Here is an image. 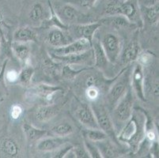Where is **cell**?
I'll return each mask as SVG.
<instances>
[{
	"label": "cell",
	"instance_id": "obj_1",
	"mask_svg": "<svg viewBox=\"0 0 159 158\" xmlns=\"http://www.w3.org/2000/svg\"><path fill=\"white\" fill-rule=\"evenodd\" d=\"M147 127L145 113L139 110H133L131 118L116 134L117 140L126 144L133 153H136L145 139Z\"/></svg>",
	"mask_w": 159,
	"mask_h": 158
},
{
	"label": "cell",
	"instance_id": "obj_2",
	"mask_svg": "<svg viewBox=\"0 0 159 158\" xmlns=\"http://www.w3.org/2000/svg\"><path fill=\"white\" fill-rule=\"evenodd\" d=\"M105 16L123 15L134 25H142L139 5L135 0H109L104 7Z\"/></svg>",
	"mask_w": 159,
	"mask_h": 158
},
{
	"label": "cell",
	"instance_id": "obj_3",
	"mask_svg": "<svg viewBox=\"0 0 159 158\" xmlns=\"http://www.w3.org/2000/svg\"><path fill=\"white\" fill-rule=\"evenodd\" d=\"M131 66H125L113 80L106 96L107 108L112 110L131 87Z\"/></svg>",
	"mask_w": 159,
	"mask_h": 158
},
{
	"label": "cell",
	"instance_id": "obj_4",
	"mask_svg": "<svg viewBox=\"0 0 159 158\" xmlns=\"http://www.w3.org/2000/svg\"><path fill=\"white\" fill-rule=\"evenodd\" d=\"M54 11L60 20L66 25L93 22V19L70 3H63L54 7Z\"/></svg>",
	"mask_w": 159,
	"mask_h": 158
},
{
	"label": "cell",
	"instance_id": "obj_5",
	"mask_svg": "<svg viewBox=\"0 0 159 158\" xmlns=\"http://www.w3.org/2000/svg\"><path fill=\"white\" fill-rule=\"evenodd\" d=\"M92 103L93 104L91 105V108L94 113L99 129L107 134L108 138L119 145L120 142L116 138V130L114 127L112 117L109 115L107 107H105L103 104H100L98 101Z\"/></svg>",
	"mask_w": 159,
	"mask_h": 158
},
{
	"label": "cell",
	"instance_id": "obj_6",
	"mask_svg": "<svg viewBox=\"0 0 159 158\" xmlns=\"http://www.w3.org/2000/svg\"><path fill=\"white\" fill-rule=\"evenodd\" d=\"M133 104H134V96L132 89H128L125 95L118 101L116 106L112 108V122L114 127L119 125L124 126L126 122L131 118L133 112Z\"/></svg>",
	"mask_w": 159,
	"mask_h": 158
},
{
	"label": "cell",
	"instance_id": "obj_7",
	"mask_svg": "<svg viewBox=\"0 0 159 158\" xmlns=\"http://www.w3.org/2000/svg\"><path fill=\"white\" fill-rule=\"evenodd\" d=\"M102 47L109 63H116L119 60L123 48V41L118 34L112 32L107 33L101 40Z\"/></svg>",
	"mask_w": 159,
	"mask_h": 158
},
{
	"label": "cell",
	"instance_id": "obj_8",
	"mask_svg": "<svg viewBox=\"0 0 159 158\" xmlns=\"http://www.w3.org/2000/svg\"><path fill=\"white\" fill-rule=\"evenodd\" d=\"M62 88L48 84H38L34 85L27 91L26 97L30 101L40 100L45 104H52L55 97L61 93Z\"/></svg>",
	"mask_w": 159,
	"mask_h": 158
},
{
	"label": "cell",
	"instance_id": "obj_9",
	"mask_svg": "<svg viewBox=\"0 0 159 158\" xmlns=\"http://www.w3.org/2000/svg\"><path fill=\"white\" fill-rule=\"evenodd\" d=\"M102 25L99 21H93L90 23L68 25L67 31L73 40L86 39L92 43L95 33Z\"/></svg>",
	"mask_w": 159,
	"mask_h": 158
},
{
	"label": "cell",
	"instance_id": "obj_10",
	"mask_svg": "<svg viewBox=\"0 0 159 158\" xmlns=\"http://www.w3.org/2000/svg\"><path fill=\"white\" fill-rule=\"evenodd\" d=\"M92 47V43L86 39H77L70 43L60 47H53L50 51L51 56H64L69 55L78 54L89 50Z\"/></svg>",
	"mask_w": 159,
	"mask_h": 158
},
{
	"label": "cell",
	"instance_id": "obj_11",
	"mask_svg": "<svg viewBox=\"0 0 159 158\" xmlns=\"http://www.w3.org/2000/svg\"><path fill=\"white\" fill-rule=\"evenodd\" d=\"M145 74L143 66L137 63L133 66L131 72V89H133L137 97L143 101H146L145 94Z\"/></svg>",
	"mask_w": 159,
	"mask_h": 158
},
{
	"label": "cell",
	"instance_id": "obj_12",
	"mask_svg": "<svg viewBox=\"0 0 159 158\" xmlns=\"http://www.w3.org/2000/svg\"><path fill=\"white\" fill-rule=\"evenodd\" d=\"M54 60L63 63L64 64L69 65H89L92 66L94 64V59L92 48L86 52L78 53V54L69 55L64 56H52Z\"/></svg>",
	"mask_w": 159,
	"mask_h": 158
},
{
	"label": "cell",
	"instance_id": "obj_13",
	"mask_svg": "<svg viewBox=\"0 0 159 158\" xmlns=\"http://www.w3.org/2000/svg\"><path fill=\"white\" fill-rule=\"evenodd\" d=\"M62 105L44 104L39 105L33 111V119L38 123H46L58 115L61 111Z\"/></svg>",
	"mask_w": 159,
	"mask_h": 158
},
{
	"label": "cell",
	"instance_id": "obj_14",
	"mask_svg": "<svg viewBox=\"0 0 159 158\" xmlns=\"http://www.w3.org/2000/svg\"><path fill=\"white\" fill-rule=\"evenodd\" d=\"M75 117L86 128H99L93 109L88 104H79L75 110Z\"/></svg>",
	"mask_w": 159,
	"mask_h": 158
},
{
	"label": "cell",
	"instance_id": "obj_15",
	"mask_svg": "<svg viewBox=\"0 0 159 158\" xmlns=\"http://www.w3.org/2000/svg\"><path fill=\"white\" fill-rule=\"evenodd\" d=\"M37 142V150L38 151L43 153H53L62 146L69 142V140L66 137L54 135L43 138Z\"/></svg>",
	"mask_w": 159,
	"mask_h": 158
},
{
	"label": "cell",
	"instance_id": "obj_16",
	"mask_svg": "<svg viewBox=\"0 0 159 158\" xmlns=\"http://www.w3.org/2000/svg\"><path fill=\"white\" fill-rule=\"evenodd\" d=\"M66 31L54 28L48 32L46 36V42L52 47H60L73 41V38Z\"/></svg>",
	"mask_w": 159,
	"mask_h": 158
},
{
	"label": "cell",
	"instance_id": "obj_17",
	"mask_svg": "<svg viewBox=\"0 0 159 158\" xmlns=\"http://www.w3.org/2000/svg\"><path fill=\"white\" fill-rule=\"evenodd\" d=\"M141 52V47L137 40H132L128 43L126 47H123L119 60L125 65L133 63L137 60L139 53Z\"/></svg>",
	"mask_w": 159,
	"mask_h": 158
},
{
	"label": "cell",
	"instance_id": "obj_18",
	"mask_svg": "<svg viewBox=\"0 0 159 158\" xmlns=\"http://www.w3.org/2000/svg\"><path fill=\"white\" fill-rule=\"evenodd\" d=\"M92 51H93V59H94V66L98 69L103 70L106 68L108 64V60L107 58L106 54L104 51L103 47L99 40L93 37L92 40Z\"/></svg>",
	"mask_w": 159,
	"mask_h": 158
},
{
	"label": "cell",
	"instance_id": "obj_19",
	"mask_svg": "<svg viewBox=\"0 0 159 158\" xmlns=\"http://www.w3.org/2000/svg\"><path fill=\"white\" fill-rule=\"evenodd\" d=\"M98 146L101 155L102 157L105 158H115L120 156L119 148L117 146L118 144L112 141L110 138H106L102 141L94 142Z\"/></svg>",
	"mask_w": 159,
	"mask_h": 158
},
{
	"label": "cell",
	"instance_id": "obj_20",
	"mask_svg": "<svg viewBox=\"0 0 159 158\" xmlns=\"http://www.w3.org/2000/svg\"><path fill=\"white\" fill-rule=\"evenodd\" d=\"M19 146L13 138L5 137L0 140V153L4 156L17 157L19 155Z\"/></svg>",
	"mask_w": 159,
	"mask_h": 158
},
{
	"label": "cell",
	"instance_id": "obj_21",
	"mask_svg": "<svg viewBox=\"0 0 159 158\" xmlns=\"http://www.w3.org/2000/svg\"><path fill=\"white\" fill-rule=\"evenodd\" d=\"M141 17L143 16L146 21L150 25H157L158 23V2L150 6H139Z\"/></svg>",
	"mask_w": 159,
	"mask_h": 158
},
{
	"label": "cell",
	"instance_id": "obj_22",
	"mask_svg": "<svg viewBox=\"0 0 159 158\" xmlns=\"http://www.w3.org/2000/svg\"><path fill=\"white\" fill-rule=\"evenodd\" d=\"M98 21L102 25H106L111 26L114 29L127 28L131 25H134L130 22V21L127 17L123 15H120V14L105 16Z\"/></svg>",
	"mask_w": 159,
	"mask_h": 158
},
{
	"label": "cell",
	"instance_id": "obj_23",
	"mask_svg": "<svg viewBox=\"0 0 159 158\" xmlns=\"http://www.w3.org/2000/svg\"><path fill=\"white\" fill-rule=\"evenodd\" d=\"M22 130L25 136L29 142H37L39 140L45 137L48 134V130L34 127L32 124L25 123L22 126Z\"/></svg>",
	"mask_w": 159,
	"mask_h": 158
},
{
	"label": "cell",
	"instance_id": "obj_24",
	"mask_svg": "<svg viewBox=\"0 0 159 158\" xmlns=\"http://www.w3.org/2000/svg\"><path fill=\"white\" fill-rule=\"evenodd\" d=\"M12 51L16 58L25 66L30 65V49L26 43L14 41L12 43Z\"/></svg>",
	"mask_w": 159,
	"mask_h": 158
},
{
	"label": "cell",
	"instance_id": "obj_25",
	"mask_svg": "<svg viewBox=\"0 0 159 158\" xmlns=\"http://www.w3.org/2000/svg\"><path fill=\"white\" fill-rule=\"evenodd\" d=\"M14 41L20 43L34 42L37 40V33L30 27H21L16 29L13 36Z\"/></svg>",
	"mask_w": 159,
	"mask_h": 158
},
{
	"label": "cell",
	"instance_id": "obj_26",
	"mask_svg": "<svg viewBox=\"0 0 159 158\" xmlns=\"http://www.w3.org/2000/svg\"><path fill=\"white\" fill-rule=\"evenodd\" d=\"M50 130L53 135L67 137L75 132V127L68 122H61L53 126Z\"/></svg>",
	"mask_w": 159,
	"mask_h": 158
},
{
	"label": "cell",
	"instance_id": "obj_27",
	"mask_svg": "<svg viewBox=\"0 0 159 158\" xmlns=\"http://www.w3.org/2000/svg\"><path fill=\"white\" fill-rule=\"evenodd\" d=\"M29 17L33 22H41L46 18V12L44 7L40 2H35L31 7L29 13Z\"/></svg>",
	"mask_w": 159,
	"mask_h": 158
},
{
	"label": "cell",
	"instance_id": "obj_28",
	"mask_svg": "<svg viewBox=\"0 0 159 158\" xmlns=\"http://www.w3.org/2000/svg\"><path fill=\"white\" fill-rule=\"evenodd\" d=\"M82 134L85 138L93 142H97L108 138L107 134L99 128H86L82 131Z\"/></svg>",
	"mask_w": 159,
	"mask_h": 158
},
{
	"label": "cell",
	"instance_id": "obj_29",
	"mask_svg": "<svg viewBox=\"0 0 159 158\" xmlns=\"http://www.w3.org/2000/svg\"><path fill=\"white\" fill-rule=\"evenodd\" d=\"M34 75V69L30 65L25 66L24 68L18 73V82L23 85H29L31 83Z\"/></svg>",
	"mask_w": 159,
	"mask_h": 158
},
{
	"label": "cell",
	"instance_id": "obj_30",
	"mask_svg": "<svg viewBox=\"0 0 159 158\" xmlns=\"http://www.w3.org/2000/svg\"><path fill=\"white\" fill-rule=\"evenodd\" d=\"M86 69H82L79 70H75V69L70 66L69 64H65L62 68V76L66 79V80L72 81L77 78L78 75L80 74L81 73L84 71Z\"/></svg>",
	"mask_w": 159,
	"mask_h": 158
},
{
	"label": "cell",
	"instance_id": "obj_31",
	"mask_svg": "<svg viewBox=\"0 0 159 158\" xmlns=\"http://www.w3.org/2000/svg\"><path fill=\"white\" fill-rule=\"evenodd\" d=\"M85 96H86V99L90 102L98 101L101 97V91H100L99 87L96 86V85L86 87V90H85Z\"/></svg>",
	"mask_w": 159,
	"mask_h": 158
},
{
	"label": "cell",
	"instance_id": "obj_32",
	"mask_svg": "<svg viewBox=\"0 0 159 158\" xmlns=\"http://www.w3.org/2000/svg\"><path fill=\"white\" fill-rule=\"evenodd\" d=\"M83 84H84V86L89 87L92 86V85H96V86H98V84L101 82V78H100L99 75L97 73L92 74H86L83 77Z\"/></svg>",
	"mask_w": 159,
	"mask_h": 158
},
{
	"label": "cell",
	"instance_id": "obj_33",
	"mask_svg": "<svg viewBox=\"0 0 159 158\" xmlns=\"http://www.w3.org/2000/svg\"><path fill=\"white\" fill-rule=\"evenodd\" d=\"M84 146L86 149L87 150L88 153H89V156L92 158H102V155L100 153L99 150H98V146H96L94 142H90L87 139H86L84 142Z\"/></svg>",
	"mask_w": 159,
	"mask_h": 158
},
{
	"label": "cell",
	"instance_id": "obj_34",
	"mask_svg": "<svg viewBox=\"0 0 159 158\" xmlns=\"http://www.w3.org/2000/svg\"><path fill=\"white\" fill-rule=\"evenodd\" d=\"M74 148V146L70 143L67 142L62 146L61 147L59 148L58 150L53 152V157L55 158H64L66 157V155H68L71 152L72 149Z\"/></svg>",
	"mask_w": 159,
	"mask_h": 158
},
{
	"label": "cell",
	"instance_id": "obj_35",
	"mask_svg": "<svg viewBox=\"0 0 159 158\" xmlns=\"http://www.w3.org/2000/svg\"><path fill=\"white\" fill-rule=\"evenodd\" d=\"M153 57L154 56H153L152 53L148 52H142L141 51L136 61L137 63H140L143 66H147V65L151 63V61L153 60Z\"/></svg>",
	"mask_w": 159,
	"mask_h": 158
},
{
	"label": "cell",
	"instance_id": "obj_36",
	"mask_svg": "<svg viewBox=\"0 0 159 158\" xmlns=\"http://www.w3.org/2000/svg\"><path fill=\"white\" fill-rule=\"evenodd\" d=\"M71 152L73 153L74 156L77 158H89V153H88L87 150L86 149L85 146H74L72 149Z\"/></svg>",
	"mask_w": 159,
	"mask_h": 158
},
{
	"label": "cell",
	"instance_id": "obj_37",
	"mask_svg": "<svg viewBox=\"0 0 159 158\" xmlns=\"http://www.w3.org/2000/svg\"><path fill=\"white\" fill-rule=\"evenodd\" d=\"M23 114V108L20 104H13L10 110V115L12 120H18L21 118Z\"/></svg>",
	"mask_w": 159,
	"mask_h": 158
},
{
	"label": "cell",
	"instance_id": "obj_38",
	"mask_svg": "<svg viewBox=\"0 0 159 158\" xmlns=\"http://www.w3.org/2000/svg\"><path fill=\"white\" fill-rule=\"evenodd\" d=\"M4 78H5V81L10 82V83H14V82H18V72L14 70H11L5 71Z\"/></svg>",
	"mask_w": 159,
	"mask_h": 158
},
{
	"label": "cell",
	"instance_id": "obj_39",
	"mask_svg": "<svg viewBox=\"0 0 159 158\" xmlns=\"http://www.w3.org/2000/svg\"><path fill=\"white\" fill-rule=\"evenodd\" d=\"M7 62L8 61H6L5 63H3L2 66V69H1V71H0V91H2V89L6 88V81L5 78H4V74H5L6 71V68H7Z\"/></svg>",
	"mask_w": 159,
	"mask_h": 158
},
{
	"label": "cell",
	"instance_id": "obj_40",
	"mask_svg": "<svg viewBox=\"0 0 159 158\" xmlns=\"http://www.w3.org/2000/svg\"><path fill=\"white\" fill-rule=\"evenodd\" d=\"M98 0H79V3L82 7L85 8H91L96 4Z\"/></svg>",
	"mask_w": 159,
	"mask_h": 158
},
{
	"label": "cell",
	"instance_id": "obj_41",
	"mask_svg": "<svg viewBox=\"0 0 159 158\" xmlns=\"http://www.w3.org/2000/svg\"><path fill=\"white\" fill-rule=\"evenodd\" d=\"M3 23V15H2V12L0 11V25Z\"/></svg>",
	"mask_w": 159,
	"mask_h": 158
},
{
	"label": "cell",
	"instance_id": "obj_42",
	"mask_svg": "<svg viewBox=\"0 0 159 158\" xmlns=\"http://www.w3.org/2000/svg\"><path fill=\"white\" fill-rule=\"evenodd\" d=\"M2 32H1V30H0V52H1V46H2Z\"/></svg>",
	"mask_w": 159,
	"mask_h": 158
}]
</instances>
